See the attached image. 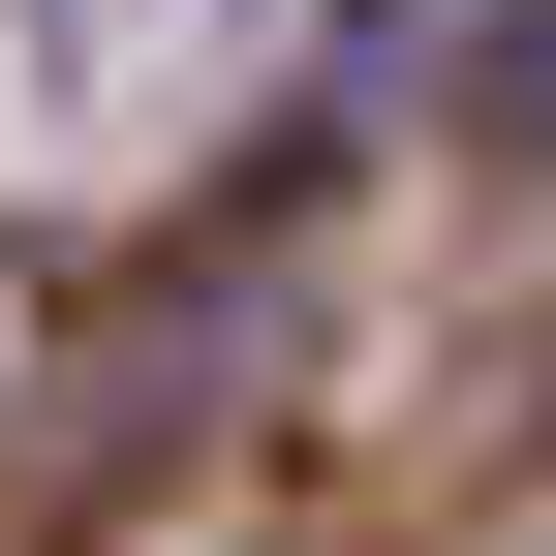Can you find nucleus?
Instances as JSON below:
<instances>
[{
    "label": "nucleus",
    "mask_w": 556,
    "mask_h": 556,
    "mask_svg": "<svg viewBox=\"0 0 556 556\" xmlns=\"http://www.w3.org/2000/svg\"><path fill=\"white\" fill-rule=\"evenodd\" d=\"M495 124H526V155H556V0H526V31H495Z\"/></svg>",
    "instance_id": "f257e3e1"
}]
</instances>
